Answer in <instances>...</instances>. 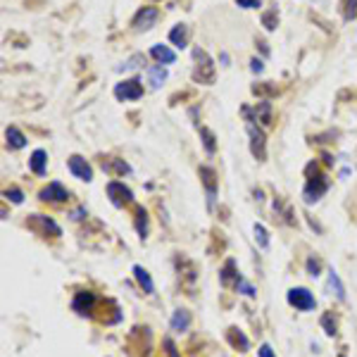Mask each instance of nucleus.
<instances>
[{
  "label": "nucleus",
  "instance_id": "f257e3e1",
  "mask_svg": "<svg viewBox=\"0 0 357 357\" xmlns=\"http://www.w3.org/2000/svg\"><path fill=\"white\" fill-rule=\"evenodd\" d=\"M193 57L198 60L195 69H193V79L198 83H212L214 81V62H212L207 53L200 48H193Z\"/></svg>",
  "mask_w": 357,
  "mask_h": 357
},
{
  "label": "nucleus",
  "instance_id": "f03ea898",
  "mask_svg": "<svg viewBox=\"0 0 357 357\" xmlns=\"http://www.w3.org/2000/svg\"><path fill=\"white\" fill-rule=\"evenodd\" d=\"M326 191H329V181H326V176H324V174H319V172H317V165H314V176H310V179H307V183H305V191H302V195H305V202H307V205L317 202Z\"/></svg>",
  "mask_w": 357,
  "mask_h": 357
},
{
  "label": "nucleus",
  "instance_id": "7ed1b4c3",
  "mask_svg": "<svg viewBox=\"0 0 357 357\" xmlns=\"http://www.w3.org/2000/svg\"><path fill=\"white\" fill-rule=\"evenodd\" d=\"M27 226L31 231H36L38 236H50V238L62 236V229L50 217H46V214H31L27 219Z\"/></svg>",
  "mask_w": 357,
  "mask_h": 357
},
{
  "label": "nucleus",
  "instance_id": "20e7f679",
  "mask_svg": "<svg viewBox=\"0 0 357 357\" xmlns=\"http://www.w3.org/2000/svg\"><path fill=\"white\" fill-rule=\"evenodd\" d=\"M288 305L300 312H310V310H314L317 300H314V295L307 288H291L288 291Z\"/></svg>",
  "mask_w": 357,
  "mask_h": 357
},
{
  "label": "nucleus",
  "instance_id": "39448f33",
  "mask_svg": "<svg viewBox=\"0 0 357 357\" xmlns=\"http://www.w3.org/2000/svg\"><path fill=\"white\" fill-rule=\"evenodd\" d=\"M95 302H98L95 293H91V291H79L72 300V310L76 312V314H81V317H91L93 312H95Z\"/></svg>",
  "mask_w": 357,
  "mask_h": 357
},
{
  "label": "nucleus",
  "instance_id": "423d86ee",
  "mask_svg": "<svg viewBox=\"0 0 357 357\" xmlns=\"http://www.w3.org/2000/svg\"><path fill=\"white\" fill-rule=\"evenodd\" d=\"M248 136H250V153H253L257 160H265V157H267L265 131H262V129H257L253 122H248Z\"/></svg>",
  "mask_w": 357,
  "mask_h": 357
},
{
  "label": "nucleus",
  "instance_id": "0eeeda50",
  "mask_svg": "<svg viewBox=\"0 0 357 357\" xmlns=\"http://www.w3.org/2000/svg\"><path fill=\"white\" fill-rule=\"evenodd\" d=\"M107 195H110V202L114 207H124L129 202H134V193L131 188H127L122 181H110L107 183Z\"/></svg>",
  "mask_w": 357,
  "mask_h": 357
},
{
  "label": "nucleus",
  "instance_id": "6e6552de",
  "mask_svg": "<svg viewBox=\"0 0 357 357\" xmlns=\"http://www.w3.org/2000/svg\"><path fill=\"white\" fill-rule=\"evenodd\" d=\"M114 95L119 100H138L143 98V83L138 79H129V81H122L114 86Z\"/></svg>",
  "mask_w": 357,
  "mask_h": 357
},
{
  "label": "nucleus",
  "instance_id": "1a4fd4ad",
  "mask_svg": "<svg viewBox=\"0 0 357 357\" xmlns=\"http://www.w3.org/2000/svg\"><path fill=\"white\" fill-rule=\"evenodd\" d=\"M200 179L205 183V191H207V207L214 210V202H217V174L212 167H200Z\"/></svg>",
  "mask_w": 357,
  "mask_h": 357
},
{
  "label": "nucleus",
  "instance_id": "9d476101",
  "mask_svg": "<svg viewBox=\"0 0 357 357\" xmlns=\"http://www.w3.org/2000/svg\"><path fill=\"white\" fill-rule=\"evenodd\" d=\"M67 167H69V172H72L76 179H81V181H93V169H91V165L83 160V157H79V155H72L69 160H67Z\"/></svg>",
  "mask_w": 357,
  "mask_h": 357
},
{
  "label": "nucleus",
  "instance_id": "9b49d317",
  "mask_svg": "<svg viewBox=\"0 0 357 357\" xmlns=\"http://www.w3.org/2000/svg\"><path fill=\"white\" fill-rule=\"evenodd\" d=\"M38 195H41V200H46V202H64L69 198V191L60 181H53V183H48Z\"/></svg>",
  "mask_w": 357,
  "mask_h": 357
},
{
  "label": "nucleus",
  "instance_id": "f8f14e48",
  "mask_svg": "<svg viewBox=\"0 0 357 357\" xmlns=\"http://www.w3.org/2000/svg\"><path fill=\"white\" fill-rule=\"evenodd\" d=\"M157 22V8H141L134 17V29L136 31H148Z\"/></svg>",
  "mask_w": 357,
  "mask_h": 357
},
{
  "label": "nucleus",
  "instance_id": "ddd939ff",
  "mask_svg": "<svg viewBox=\"0 0 357 357\" xmlns=\"http://www.w3.org/2000/svg\"><path fill=\"white\" fill-rule=\"evenodd\" d=\"M226 338H229L231 348L241 350V352H246V350H250V340H248V336L243 333L241 329H236V326H231L229 331H226Z\"/></svg>",
  "mask_w": 357,
  "mask_h": 357
},
{
  "label": "nucleus",
  "instance_id": "4468645a",
  "mask_svg": "<svg viewBox=\"0 0 357 357\" xmlns=\"http://www.w3.org/2000/svg\"><path fill=\"white\" fill-rule=\"evenodd\" d=\"M46 165H48V153L46 150H34L31 153V157H29V167H31V172L38 176H43L46 174Z\"/></svg>",
  "mask_w": 357,
  "mask_h": 357
},
{
  "label": "nucleus",
  "instance_id": "2eb2a0df",
  "mask_svg": "<svg viewBox=\"0 0 357 357\" xmlns=\"http://www.w3.org/2000/svg\"><path fill=\"white\" fill-rule=\"evenodd\" d=\"M219 279H221V284L224 286H236L238 284V279H241V276H238V272H236V262H233V260H226V262H224V267H221V272H219Z\"/></svg>",
  "mask_w": 357,
  "mask_h": 357
},
{
  "label": "nucleus",
  "instance_id": "dca6fc26",
  "mask_svg": "<svg viewBox=\"0 0 357 357\" xmlns=\"http://www.w3.org/2000/svg\"><path fill=\"white\" fill-rule=\"evenodd\" d=\"M150 55L155 57L157 62H162V64H172L176 60L174 55V50L169 46H162V43H157V46H153V50H150Z\"/></svg>",
  "mask_w": 357,
  "mask_h": 357
},
{
  "label": "nucleus",
  "instance_id": "f3484780",
  "mask_svg": "<svg viewBox=\"0 0 357 357\" xmlns=\"http://www.w3.org/2000/svg\"><path fill=\"white\" fill-rule=\"evenodd\" d=\"M169 41H172L176 48H186V43H188V27H186V24H176V27L169 31Z\"/></svg>",
  "mask_w": 357,
  "mask_h": 357
},
{
  "label": "nucleus",
  "instance_id": "a211bd4d",
  "mask_svg": "<svg viewBox=\"0 0 357 357\" xmlns=\"http://www.w3.org/2000/svg\"><path fill=\"white\" fill-rule=\"evenodd\" d=\"M134 276H136V281L141 284V288H143L146 293H155V284H153V279H150V274H148L141 265L134 267Z\"/></svg>",
  "mask_w": 357,
  "mask_h": 357
},
{
  "label": "nucleus",
  "instance_id": "6ab92c4d",
  "mask_svg": "<svg viewBox=\"0 0 357 357\" xmlns=\"http://www.w3.org/2000/svg\"><path fill=\"white\" fill-rule=\"evenodd\" d=\"M5 136H8V146L15 148V150H19V148L27 146V136H24V134H22L17 127H8Z\"/></svg>",
  "mask_w": 357,
  "mask_h": 357
},
{
  "label": "nucleus",
  "instance_id": "aec40b11",
  "mask_svg": "<svg viewBox=\"0 0 357 357\" xmlns=\"http://www.w3.org/2000/svg\"><path fill=\"white\" fill-rule=\"evenodd\" d=\"M191 326V314L186 310H176L174 314H172V329L174 331H186Z\"/></svg>",
  "mask_w": 357,
  "mask_h": 357
},
{
  "label": "nucleus",
  "instance_id": "412c9836",
  "mask_svg": "<svg viewBox=\"0 0 357 357\" xmlns=\"http://www.w3.org/2000/svg\"><path fill=\"white\" fill-rule=\"evenodd\" d=\"M329 286L340 302L345 300V286H343V281H340V276L336 274V269H329Z\"/></svg>",
  "mask_w": 357,
  "mask_h": 357
},
{
  "label": "nucleus",
  "instance_id": "4be33fe9",
  "mask_svg": "<svg viewBox=\"0 0 357 357\" xmlns=\"http://www.w3.org/2000/svg\"><path fill=\"white\" fill-rule=\"evenodd\" d=\"M255 114H257V122H262L265 127H269V124H272V102H269V100L257 102Z\"/></svg>",
  "mask_w": 357,
  "mask_h": 357
},
{
  "label": "nucleus",
  "instance_id": "5701e85b",
  "mask_svg": "<svg viewBox=\"0 0 357 357\" xmlns=\"http://www.w3.org/2000/svg\"><path fill=\"white\" fill-rule=\"evenodd\" d=\"M148 79H150V88H160L162 81L167 79V69L160 64V67H150L148 69Z\"/></svg>",
  "mask_w": 357,
  "mask_h": 357
},
{
  "label": "nucleus",
  "instance_id": "b1692460",
  "mask_svg": "<svg viewBox=\"0 0 357 357\" xmlns=\"http://www.w3.org/2000/svg\"><path fill=\"white\" fill-rule=\"evenodd\" d=\"M141 64H146V55L143 53H136V55H131L124 64H119L117 72H134V69H138Z\"/></svg>",
  "mask_w": 357,
  "mask_h": 357
},
{
  "label": "nucleus",
  "instance_id": "393cba45",
  "mask_svg": "<svg viewBox=\"0 0 357 357\" xmlns=\"http://www.w3.org/2000/svg\"><path fill=\"white\" fill-rule=\"evenodd\" d=\"M102 169H110L114 174H129L131 172V167L124 160H102Z\"/></svg>",
  "mask_w": 357,
  "mask_h": 357
},
{
  "label": "nucleus",
  "instance_id": "a878e982",
  "mask_svg": "<svg viewBox=\"0 0 357 357\" xmlns=\"http://www.w3.org/2000/svg\"><path fill=\"white\" fill-rule=\"evenodd\" d=\"M321 326H324V333H326V336H336V331H338V324H336V317H333V312H326V314L321 317Z\"/></svg>",
  "mask_w": 357,
  "mask_h": 357
},
{
  "label": "nucleus",
  "instance_id": "bb28decb",
  "mask_svg": "<svg viewBox=\"0 0 357 357\" xmlns=\"http://www.w3.org/2000/svg\"><path fill=\"white\" fill-rule=\"evenodd\" d=\"M136 231L141 238L148 236V214L143 207H138V212H136Z\"/></svg>",
  "mask_w": 357,
  "mask_h": 357
},
{
  "label": "nucleus",
  "instance_id": "cd10ccee",
  "mask_svg": "<svg viewBox=\"0 0 357 357\" xmlns=\"http://www.w3.org/2000/svg\"><path fill=\"white\" fill-rule=\"evenodd\" d=\"M253 229H255V241H257V246L262 248V250H267V248H269V236H267V229L262 226V224H255Z\"/></svg>",
  "mask_w": 357,
  "mask_h": 357
},
{
  "label": "nucleus",
  "instance_id": "c85d7f7f",
  "mask_svg": "<svg viewBox=\"0 0 357 357\" xmlns=\"http://www.w3.org/2000/svg\"><path fill=\"white\" fill-rule=\"evenodd\" d=\"M200 136H202V146H205V150L212 155V153H214V148H217V146H214V136H212V131L202 127L200 129Z\"/></svg>",
  "mask_w": 357,
  "mask_h": 357
},
{
  "label": "nucleus",
  "instance_id": "c756f323",
  "mask_svg": "<svg viewBox=\"0 0 357 357\" xmlns=\"http://www.w3.org/2000/svg\"><path fill=\"white\" fill-rule=\"evenodd\" d=\"M262 24H265L267 31H274L276 24H279V17H276V10H269V12H265L262 15Z\"/></svg>",
  "mask_w": 357,
  "mask_h": 357
},
{
  "label": "nucleus",
  "instance_id": "7c9ffc66",
  "mask_svg": "<svg viewBox=\"0 0 357 357\" xmlns=\"http://www.w3.org/2000/svg\"><path fill=\"white\" fill-rule=\"evenodd\" d=\"M305 267H307V274H310L312 279H317V276H319V272H321V262L317 260V257H307Z\"/></svg>",
  "mask_w": 357,
  "mask_h": 357
},
{
  "label": "nucleus",
  "instance_id": "2f4dec72",
  "mask_svg": "<svg viewBox=\"0 0 357 357\" xmlns=\"http://www.w3.org/2000/svg\"><path fill=\"white\" fill-rule=\"evenodd\" d=\"M236 288H238V293L248 295V298H255V288H253V286L248 284V281H246V279H243V276H241V279H238Z\"/></svg>",
  "mask_w": 357,
  "mask_h": 357
},
{
  "label": "nucleus",
  "instance_id": "473e14b6",
  "mask_svg": "<svg viewBox=\"0 0 357 357\" xmlns=\"http://www.w3.org/2000/svg\"><path fill=\"white\" fill-rule=\"evenodd\" d=\"M5 198H8V200H12L15 205H19V202L24 200V193L19 191V188H8V191H5Z\"/></svg>",
  "mask_w": 357,
  "mask_h": 357
},
{
  "label": "nucleus",
  "instance_id": "72a5a7b5",
  "mask_svg": "<svg viewBox=\"0 0 357 357\" xmlns=\"http://www.w3.org/2000/svg\"><path fill=\"white\" fill-rule=\"evenodd\" d=\"M355 12H357V0H345V12H343L345 22H350V19L355 17Z\"/></svg>",
  "mask_w": 357,
  "mask_h": 357
},
{
  "label": "nucleus",
  "instance_id": "f704fd0d",
  "mask_svg": "<svg viewBox=\"0 0 357 357\" xmlns=\"http://www.w3.org/2000/svg\"><path fill=\"white\" fill-rule=\"evenodd\" d=\"M257 355H260V357H276V355H274V350H272V345H267V343H262V345H260Z\"/></svg>",
  "mask_w": 357,
  "mask_h": 357
},
{
  "label": "nucleus",
  "instance_id": "c9c22d12",
  "mask_svg": "<svg viewBox=\"0 0 357 357\" xmlns=\"http://www.w3.org/2000/svg\"><path fill=\"white\" fill-rule=\"evenodd\" d=\"M241 8H246V10H255L260 8V0H236Z\"/></svg>",
  "mask_w": 357,
  "mask_h": 357
},
{
  "label": "nucleus",
  "instance_id": "e433bc0d",
  "mask_svg": "<svg viewBox=\"0 0 357 357\" xmlns=\"http://www.w3.org/2000/svg\"><path fill=\"white\" fill-rule=\"evenodd\" d=\"M250 69H253L255 74H260V72H262V60H257V57H255V60L250 62Z\"/></svg>",
  "mask_w": 357,
  "mask_h": 357
}]
</instances>
